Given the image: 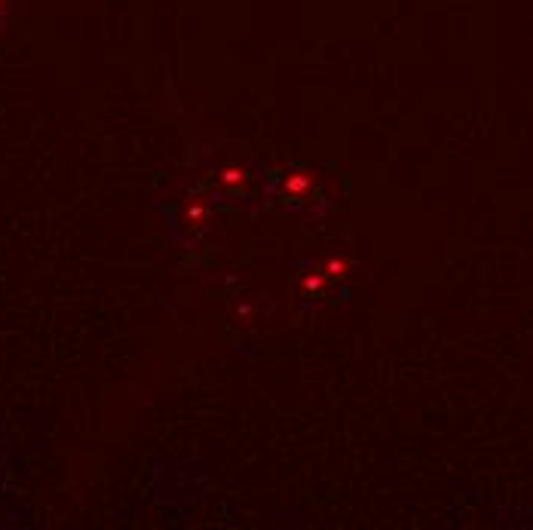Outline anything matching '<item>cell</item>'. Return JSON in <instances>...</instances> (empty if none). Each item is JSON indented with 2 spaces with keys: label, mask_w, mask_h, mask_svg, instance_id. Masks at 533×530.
I'll use <instances>...</instances> for the list:
<instances>
[{
  "label": "cell",
  "mask_w": 533,
  "mask_h": 530,
  "mask_svg": "<svg viewBox=\"0 0 533 530\" xmlns=\"http://www.w3.org/2000/svg\"><path fill=\"white\" fill-rule=\"evenodd\" d=\"M285 187L291 190V193H294V190L300 193V190H307V187H310V178L304 175V172H297V175H291V178H288V184H285Z\"/></svg>",
  "instance_id": "1"
},
{
  "label": "cell",
  "mask_w": 533,
  "mask_h": 530,
  "mask_svg": "<svg viewBox=\"0 0 533 530\" xmlns=\"http://www.w3.org/2000/svg\"><path fill=\"white\" fill-rule=\"evenodd\" d=\"M325 276H331V279H337V276H346V264H340V261H331L328 267H325Z\"/></svg>",
  "instance_id": "2"
},
{
  "label": "cell",
  "mask_w": 533,
  "mask_h": 530,
  "mask_svg": "<svg viewBox=\"0 0 533 530\" xmlns=\"http://www.w3.org/2000/svg\"><path fill=\"white\" fill-rule=\"evenodd\" d=\"M221 181H224V184H239V181H245V175H242L239 169H227L224 175H221Z\"/></svg>",
  "instance_id": "3"
}]
</instances>
